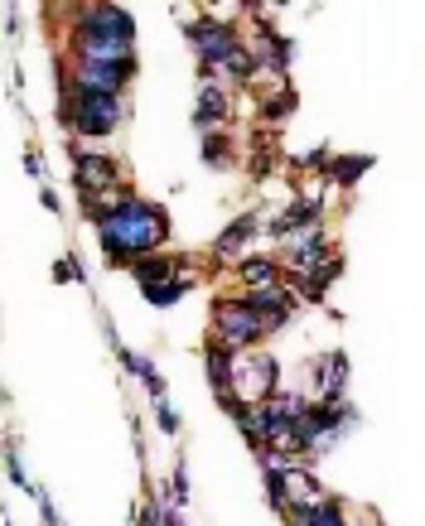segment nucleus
<instances>
[{"label": "nucleus", "instance_id": "nucleus-1", "mask_svg": "<svg viewBox=\"0 0 425 526\" xmlns=\"http://www.w3.org/2000/svg\"><path fill=\"white\" fill-rule=\"evenodd\" d=\"M165 242H170V213H165V203H150V198L131 194L97 222V247H102L107 266L131 271L145 256H160Z\"/></svg>", "mask_w": 425, "mask_h": 526}, {"label": "nucleus", "instance_id": "nucleus-2", "mask_svg": "<svg viewBox=\"0 0 425 526\" xmlns=\"http://www.w3.org/2000/svg\"><path fill=\"white\" fill-rule=\"evenodd\" d=\"M68 58L73 63H121L136 58V15L126 5H73L68 15Z\"/></svg>", "mask_w": 425, "mask_h": 526}, {"label": "nucleus", "instance_id": "nucleus-3", "mask_svg": "<svg viewBox=\"0 0 425 526\" xmlns=\"http://www.w3.org/2000/svg\"><path fill=\"white\" fill-rule=\"evenodd\" d=\"M58 121L73 131V140H107L116 136V126L126 121V97L116 92H92L68 78V63L58 58Z\"/></svg>", "mask_w": 425, "mask_h": 526}, {"label": "nucleus", "instance_id": "nucleus-4", "mask_svg": "<svg viewBox=\"0 0 425 526\" xmlns=\"http://www.w3.org/2000/svg\"><path fill=\"white\" fill-rule=\"evenodd\" d=\"M184 34L199 54V68L213 73V78H227V83H252L256 73V54L252 44H242V34L232 20L223 15H199V20H184Z\"/></svg>", "mask_w": 425, "mask_h": 526}, {"label": "nucleus", "instance_id": "nucleus-5", "mask_svg": "<svg viewBox=\"0 0 425 526\" xmlns=\"http://www.w3.org/2000/svg\"><path fill=\"white\" fill-rule=\"evenodd\" d=\"M213 338L232 348V353H247L266 338V319L247 295H218L213 300Z\"/></svg>", "mask_w": 425, "mask_h": 526}, {"label": "nucleus", "instance_id": "nucleus-6", "mask_svg": "<svg viewBox=\"0 0 425 526\" xmlns=\"http://www.w3.org/2000/svg\"><path fill=\"white\" fill-rule=\"evenodd\" d=\"M276 256H281V266L290 271V276H305V271H319L324 261H334L339 251L329 247L324 222H314V227H305V232H290L281 247H276Z\"/></svg>", "mask_w": 425, "mask_h": 526}, {"label": "nucleus", "instance_id": "nucleus-7", "mask_svg": "<svg viewBox=\"0 0 425 526\" xmlns=\"http://www.w3.org/2000/svg\"><path fill=\"white\" fill-rule=\"evenodd\" d=\"M237 396L252 401V406L276 401V396H281V358H271V353L237 358Z\"/></svg>", "mask_w": 425, "mask_h": 526}, {"label": "nucleus", "instance_id": "nucleus-8", "mask_svg": "<svg viewBox=\"0 0 425 526\" xmlns=\"http://www.w3.org/2000/svg\"><path fill=\"white\" fill-rule=\"evenodd\" d=\"M136 68H141L136 58H121V63H73V73H68V78H73L78 87H92V92H116V97H121V92L131 87V78H136Z\"/></svg>", "mask_w": 425, "mask_h": 526}, {"label": "nucleus", "instance_id": "nucleus-9", "mask_svg": "<svg viewBox=\"0 0 425 526\" xmlns=\"http://www.w3.org/2000/svg\"><path fill=\"white\" fill-rule=\"evenodd\" d=\"M232 111H237V102H232V83H218L213 73H203V92H199L194 126H199L203 136H213L218 126H227V121H232Z\"/></svg>", "mask_w": 425, "mask_h": 526}, {"label": "nucleus", "instance_id": "nucleus-10", "mask_svg": "<svg viewBox=\"0 0 425 526\" xmlns=\"http://www.w3.org/2000/svg\"><path fill=\"white\" fill-rule=\"evenodd\" d=\"M203 372H208V387L218 401L237 396V353L223 348L218 338H208V348H203Z\"/></svg>", "mask_w": 425, "mask_h": 526}, {"label": "nucleus", "instance_id": "nucleus-11", "mask_svg": "<svg viewBox=\"0 0 425 526\" xmlns=\"http://www.w3.org/2000/svg\"><path fill=\"white\" fill-rule=\"evenodd\" d=\"M247 300L261 309V319H266V333H281L290 319H295V290L290 285H276V290H247Z\"/></svg>", "mask_w": 425, "mask_h": 526}, {"label": "nucleus", "instance_id": "nucleus-12", "mask_svg": "<svg viewBox=\"0 0 425 526\" xmlns=\"http://www.w3.org/2000/svg\"><path fill=\"white\" fill-rule=\"evenodd\" d=\"M237 276L247 280V290H276V285H290V276H285V266H281V256H271V251L242 256V261H237Z\"/></svg>", "mask_w": 425, "mask_h": 526}, {"label": "nucleus", "instance_id": "nucleus-13", "mask_svg": "<svg viewBox=\"0 0 425 526\" xmlns=\"http://www.w3.org/2000/svg\"><path fill=\"white\" fill-rule=\"evenodd\" d=\"M256 232H261V213H256V208L242 213V218H232L223 232H218V242H213V261H237L242 247L256 242Z\"/></svg>", "mask_w": 425, "mask_h": 526}, {"label": "nucleus", "instance_id": "nucleus-14", "mask_svg": "<svg viewBox=\"0 0 425 526\" xmlns=\"http://www.w3.org/2000/svg\"><path fill=\"white\" fill-rule=\"evenodd\" d=\"M343 271V256L334 261H324L319 271H305V276H290V290H295V300H305V305H324V295H329V280Z\"/></svg>", "mask_w": 425, "mask_h": 526}, {"label": "nucleus", "instance_id": "nucleus-15", "mask_svg": "<svg viewBox=\"0 0 425 526\" xmlns=\"http://www.w3.org/2000/svg\"><path fill=\"white\" fill-rule=\"evenodd\" d=\"M368 169H372L368 155H334V160H329V169H324V179H329L334 189H348V184H358Z\"/></svg>", "mask_w": 425, "mask_h": 526}, {"label": "nucleus", "instance_id": "nucleus-16", "mask_svg": "<svg viewBox=\"0 0 425 526\" xmlns=\"http://www.w3.org/2000/svg\"><path fill=\"white\" fill-rule=\"evenodd\" d=\"M116 358L126 362V372H131V377H141V382H145V391H150V401H160V396H165V377L155 372V362H150V358H141V353H131V348H121Z\"/></svg>", "mask_w": 425, "mask_h": 526}, {"label": "nucleus", "instance_id": "nucleus-17", "mask_svg": "<svg viewBox=\"0 0 425 526\" xmlns=\"http://www.w3.org/2000/svg\"><path fill=\"white\" fill-rule=\"evenodd\" d=\"M256 111H261V121H285V116L295 111V87H276V92H261V97H256Z\"/></svg>", "mask_w": 425, "mask_h": 526}, {"label": "nucleus", "instance_id": "nucleus-18", "mask_svg": "<svg viewBox=\"0 0 425 526\" xmlns=\"http://www.w3.org/2000/svg\"><path fill=\"white\" fill-rule=\"evenodd\" d=\"M232 160H237V145H232V136H227V131L203 136V165H208V169H227Z\"/></svg>", "mask_w": 425, "mask_h": 526}, {"label": "nucleus", "instance_id": "nucleus-19", "mask_svg": "<svg viewBox=\"0 0 425 526\" xmlns=\"http://www.w3.org/2000/svg\"><path fill=\"white\" fill-rule=\"evenodd\" d=\"M189 290H194V285H189V276H174V280H165V285H150V290H141V295L155 309H170V305H179Z\"/></svg>", "mask_w": 425, "mask_h": 526}, {"label": "nucleus", "instance_id": "nucleus-20", "mask_svg": "<svg viewBox=\"0 0 425 526\" xmlns=\"http://www.w3.org/2000/svg\"><path fill=\"white\" fill-rule=\"evenodd\" d=\"M5 469H10V483H15V488H25L29 498H34V488H39V483H29L25 464H20V440H5Z\"/></svg>", "mask_w": 425, "mask_h": 526}, {"label": "nucleus", "instance_id": "nucleus-21", "mask_svg": "<svg viewBox=\"0 0 425 526\" xmlns=\"http://www.w3.org/2000/svg\"><path fill=\"white\" fill-rule=\"evenodd\" d=\"M189 493H194V488H189V464L179 459L170 473V507H189Z\"/></svg>", "mask_w": 425, "mask_h": 526}, {"label": "nucleus", "instance_id": "nucleus-22", "mask_svg": "<svg viewBox=\"0 0 425 526\" xmlns=\"http://www.w3.org/2000/svg\"><path fill=\"white\" fill-rule=\"evenodd\" d=\"M165 512H170V502H160L155 493H145L141 512H136V526H165Z\"/></svg>", "mask_w": 425, "mask_h": 526}, {"label": "nucleus", "instance_id": "nucleus-23", "mask_svg": "<svg viewBox=\"0 0 425 526\" xmlns=\"http://www.w3.org/2000/svg\"><path fill=\"white\" fill-rule=\"evenodd\" d=\"M150 411H155V425H160V430H165V435H179V430H184V425H179V411H174L170 401H165V396H160V401H150Z\"/></svg>", "mask_w": 425, "mask_h": 526}, {"label": "nucleus", "instance_id": "nucleus-24", "mask_svg": "<svg viewBox=\"0 0 425 526\" xmlns=\"http://www.w3.org/2000/svg\"><path fill=\"white\" fill-rule=\"evenodd\" d=\"M34 502H39V526H63V512H58V502L49 498V488H34Z\"/></svg>", "mask_w": 425, "mask_h": 526}, {"label": "nucleus", "instance_id": "nucleus-25", "mask_svg": "<svg viewBox=\"0 0 425 526\" xmlns=\"http://www.w3.org/2000/svg\"><path fill=\"white\" fill-rule=\"evenodd\" d=\"M54 280H78L83 285V266H78V256H63L54 266Z\"/></svg>", "mask_w": 425, "mask_h": 526}, {"label": "nucleus", "instance_id": "nucleus-26", "mask_svg": "<svg viewBox=\"0 0 425 526\" xmlns=\"http://www.w3.org/2000/svg\"><path fill=\"white\" fill-rule=\"evenodd\" d=\"M25 169H29V179H44V155L29 145V155H25Z\"/></svg>", "mask_w": 425, "mask_h": 526}, {"label": "nucleus", "instance_id": "nucleus-27", "mask_svg": "<svg viewBox=\"0 0 425 526\" xmlns=\"http://www.w3.org/2000/svg\"><path fill=\"white\" fill-rule=\"evenodd\" d=\"M39 203H44L49 213H63V208H58V194H54V189H39Z\"/></svg>", "mask_w": 425, "mask_h": 526}, {"label": "nucleus", "instance_id": "nucleus-28", "mask_svg": "<svg viewBox=\"0 0 425 526\" xmlns=\"http://www.w3.org/2000/svg\"><path fill=\"white\" fill-rule=\"evenodd\" d=\"M0 526H15V522H10V517H5V522H0Z\"/></svg>", "mask_w": 425, "mask_h": 526}]
</instances>
